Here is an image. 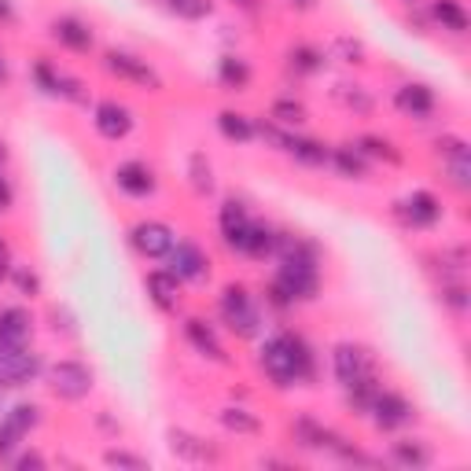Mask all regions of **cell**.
<instances>
[{
  "instance_id": "14",
  "label": "cell",
  "mask_w": 471,
  "mask_h": 471,
  "mask_svg": "<svg viewBox=\"0 0 471 471\" xmlns=\"http://www.w3.org/2000/svg\"><path fill=\"white\" fill-rule=\"evenodd\" d=\"M394 107L401 114L420 118V122H424V118H431V111H435V92L428 85H401L394 92Z\"/></svg>"
},
{
  "instance_id": "28",
  "label": "cell",
  "mask_w": 471,
  "mask_h": 471,
  "mask_svg": "<svg viewBox=\"0 0 471 471\" xmlns=\"http://www.w3.org/2000/svg\"><path fill=\"white\" fill-rule=\"evenodd\" d=\"M169 446H173V453H181L188 460H207L210 457V449L196 435H185V431H169Z\"/></svg>"
},
{
  "instance_id": "6",
  "label": "cell",
  "mask_w": 471,
  "mask_h": 471,
  "mask_svg": "<svg viewBox=\"0 0 471 471\" xmlns=\"http://www.w3.org/2000/svg\"><path fill=\"white\" fill-rule=\"evenodd\" d=\"M103 67L114 74V78H122V82H133V85H144V89H162L159 74L144 63V59L130 55V52H107L103 55Z\"/></svg>"
},
{
  "instance_id": "4",
  "label": "cell",
  "mask_w": 471,
  "mask_h": 471,
  "mask_svg": "<svg viewBox=\"0 0 471 471\" xmlns=\"http://www.w3.org/2000/svg\"><path fill=\"white\" fill-rule=\"evenodd\" d=\"M41 376V358L34 350L19 346V350H8L0 353V387L5 390H15V387H26Z\"/></svg>"
},
{
  "instance_id": "36",
  "label": "cell",
  "mask_w": 471,
  "mask_h": 471,
  "mask_svg": "<svg viewBox=\"0 0 471 471\" xmlns=\"http://www.w3.org/2000/svg\"><path fill=\"white\" fill-rule=\"evenodd\" d=\"M103 460H107L111 467H130V471H148V460H144V457H133V453H126V449H107V453H103Z\"/></svg>"
},
{
  "instance_id": "41",
  "label": "cell",
  "mask_w": 471,
  "mask_h": 471,
  "mask_svg": "<svg viewBox=\"0 0 471 471\" xmlns=\"http://www.w3.org/2000/svg\"><path fill=\"white\" fill-rule=\"evenodd\" d=\"M8 273H12V247L0 240V280H5Z\"/></svg>"
},
{
  "instance_id": "37",
  "label": "cell",
  "mask_w": 471,
  "mask_h": 471,
  "mask_svg": "<svg viewBox=\"0 0 471 471\" xmlns=\"http://www.w3.org/2000/svg\"><path fill=\"white\" fill-rule=\"evenodd\" d=\"M467 169H471V166H467V151L449 159V173H453V185H457V188H467Z\"/></svg>"
},
{
  "instance_id": "32",
  "label": "cell",
  "mask_w": 471,
  "mask_h": 471,
  "mask_svg": "<svg viewBox=\"0 0 471 471\" xmlns=\"http://www.w3.org/2000/svg\"><path fill=\"white\" fill-rule=\"evenodd\" d=\"M321 63H324V55H321L317 48H306V44L291 48V67H294V71L313 74V71H321Z\"/></svg>"
},
{
  "instance_id": "13",
  "label": "cell",
  "mask_w": 471,
  "mask_h": 471,
  "mask_svg": "<svg viewBox=\"0 0 471 471\" xmlns=\"http://www.w3.org/2000/svg\"><path fill=\"white\" fill-rule=\"evenodd\" d=\"M114 181H118V188H122L126 196H133V199H144V196L155 192V173L144 162H122V166L114 169Z\"/></svg>"
},
{
  "instance_id": "46",
  "label": "cell",
  "mask_w": 471,
  "mask_h": 471,
  "mask_svg": "<svg viewBox=\"0 0 471 471\" xmlns=\"http://www.w3.org/2000/svg\"><path fill=\"white\" fill-rule=\"evenodd\" d=\"M5 159H8V148H5V144H0V166H5Z\"/></svg>"
},
{
  "instance_id": "18",
  "label": "cell",
  "mask_w": 471,
  "mask_h": 471,
  "mask_svg": "<svg viewBox=\"0 0 471 471\" xmlns=\"http://www.w3.org/2000/svg\"><path fill=\"white\" fill-rule=\"evenodd\" d=\"M185 335H188V342L203 353V358H210V361H225V350H221V342H217V335L210 332V324H203V321H185Z\"/></svg>"
},
{
  "instance_id": "15",
  "label": "cell",
  "mask_w": 471,
  "mask_h": 471,
  "mask_svg": "<svg viewBox=\"0 0 471 471\" xmlns=\"http://www.w3.org/2000/svg\"><path fill=\"white\" fill-rule=\"evenodd\" d=\"M247 228H251L247 210H244L240 203H236V199H228V203L221 207V236H225V244H228V247H236V251H244Z\"/></svg>"
},
{
  "instance_id": "1",
  "label": "cell",
  "mask_w": 471,
  "mask_h": 471,
  "mask_svg": "<svg viewBox=\"0 0 471 471\" xmlns=\"http://www.w3.org/2000/svg\"><path fill=\"white\" fill-rule=\"evenodd\" d=\"M262 369L265 376L276 383V387H291V383H303L313 376V353L306 346L303 335L294 332H284V335H273L265 346H262Z\"/></svg>"
},
{
  "instance_id": "22",
  "label": "cell",
  "mask_w": 471,
  "mask_h": 471,
  "mask_svg": "<svg viewBox=\"0 0 471 471\" xmlns=\"http://www.w3.org/2000/svg\"><path fill=\"white\" fill-rule=\"evenodd\" d=\"M328 162H335V169H339L342 177H353V181H361V177L369 173L365 155H361L358 148H335V151L328 155Z\"/></svg>"
},
{
  "instance_id": "23",
  "label": "cell",
  "mask_w": 471,
  "mask_h": 471,
  "mask_svg": "<svg viewBox=\"0 0 471 471\" xmlns=\"http://www.w3.org/2000/svg\"><path fill=\"white\" fill-rule=\"evenodd\" d=\"M431 15L442 23V30H453V34H464L467 30V15L457 0H435L431 5Z\"/></svg>"
},
{
  "instance_id": "40",
  "label": "cell",
  "mask_w": 471,
  "mask_h": 471,
  "mask_svg": "<svg viewBox=\"0 0 471 471\" xmlns=\"http://www.w3.org/2000/svg\"><path fill=\"white\" fill-rule=\"evenodd\" d=\"M15 467H19V471H26V467H44V457H41V453H23V457L15 460Z\"/></svg>"
},
{
  "instance_id": "31",
  "label": "cell",
  "mask_w": 471,
  "mask_h": 471,
  "mask_svg": "<svg viewBox=\"0 0 471 471\" xmlns=\"http://www.w3.org/2000/svg\"><path fill=\"white\" fill-rule=\"evenodd\" d=\"M358 151L369 155V159H387V162H401V155L394 151L390 140H380V137H361L358 140Z\"/></svg>"
},
{
  "instance_id": "21",
  "label": "cell",
  "mask_w": 471,
  "mask_h": 471,
  "mask_svg": "<svg viewBox=\"0 0 471 471\" xmlns=\"http://www.w3.org/2000/svg\"><path fill=\"white\" fill-rule=\"evenodd\" d=\"M273 251H276V232L265 228V225H258V221H251L247 240H244V255H251V258H265V255H273Z\"/></svg>"
},
{
  "instance_id": "38",
  "label": "cell",
  "mask_w": 471,
  "mask_h": 471,
  "mask_svg": "<svg viewBox=\"0 0 471 471\" xmlns=\"http://www.w3.org/2000/svg\"><path fill=\"white\" fill-rule=\"evenodd\" d=\"M19 438H23L19 431H12L8 424H0V457H12V449L19 446Z\"/></svg>"
},
{
  "instance_id": "25",
  "label": "cell",
  "mask_w": 471,
  "mask_h": 471,
  "mask_svg": "<svg viewBox=\"0 0 471 471\" xmlns=\"http://www.w3.org/2000/svg\"><path fill=\"white\" fill-rule=\"evenodd\" d=\"M394 460H398L401 467H428V464H431V449H428L424 442L405 438V442H394Z\"/></svg>"
},
{
  "instance_id": "16",
  "label": "cell",
  "mask_w": 471,
  "mask_h": 471,
  "mask_svg": "<svg viewBox=\"0 0 471 471\" xmlns=\"http://www.w3.org/2000/svg\"><path fill=\"white\" fill-rule=\"evenodd\" d=\"M52 37L63 44V48H71V52H89V48H92V30H89L82 19H74V15L55 19V23H52Z\"/></svg>"
},
{
  "instance_id": "42",
  "label": "cell",
  "mask_w": 471,
  "mask_h": 471,
  "mask_svg": "<svg viewBox=\"0 0 471 471\" xmlns=\"http://www.w3.org/2000/svg\"><path fill=\"white\" fill-rule=\"evenodd\" d=\"M12 185H8V177H0V210H8L12 207Z\"/></svg>"
},
{
  "instance_id": "33",
  "label": "cell",
  "mask_w": 471,
  "mask_h": 471,
  "mask_svg": "<svg viewBox=\"0 0 471 471\" xmlns=\"http://www.w3.org/2000/svg\"><path fill=\"white\" fill-rule=\"evenodd\" d=\"M169 12H177L181 19H207L210 12H214V5L210 0H169Z\"/></svg>"
},
{
  "instance_id": "11",
  "label": "cell",
  "mask_w": 471,
  "mask_h": 471,
  "mask_svg": "<svg viewBox=\"0 0 471 471\" xmlns=\"http://www.w3.org/2000/svg\"><path fill=\"white\" fill-rule=\"evenodd\" d=\"M30 313L26 310H0V353H8V350H19L30 342Z\"/></svg>"
},
{
  "instance_id": "49",
  "label": "cell",
  "mask_w": 471,
  "mask_h": 471,
  "mask_svg": "<svg viewBox=\"0 0 471 471\" xmlns=\"http://www.w3.org/2000/svg\"><path fill=\"white\" fill-rule=\"evenodd\" d=\"M405 5H412V0H405Z\"/></svg>"
},
{
  "instance_id": "12",
  "label": "cell",
  "mask_w": 471,
  "mask_h": 471,
  "mask_svg": "<svg viewBox=\"0 0 471 471\" xmlns=\"http://www.w3.org/2000/svg\"><path fill=\"white\" fill-rule=\"evenodd\" d=\"M398 214L412 225V228H431L442 217V207L431 192H412L405 203H398Z\"/></svg>"
},
{
  "instance_id": "45",
  "label": "cell",
  "mask_w": 471,
  "mask_h": 471,
  "mask_svg": "<svg viewBox=\"0 0 471 471\" xmlns=\"http://www.w3.org/2000/svg\"><path fill=\"white\" fill-rule=\"evenodd\" d=\"M236 5H244V8H255V5H258V0H236Z\"/></svg>"
},
{
  "instance_id": "29",
  "label": "cell",
  "mask_w": 471,
  "mask_h": 471,
  "mask_svg": "<svg viewBox=\"0 0 471 471\" xmlns=\"http://www.w3.org/2000/svg\"><path fill=\"white\" fill-rule=\"evenodd\" d=\"M269 114H273V122H280V126H303L306 122V107L299 100H276Z\"/></svg>"
},
{
  "instance_id": "17",
  "label": "cell",
  "mask_w": 471,
  "mask_h": 471,
  "mask_svg": "<svg viewBox=\"0 0 471 471\" xmlns=\"http://www.w3.org/2000/svg\"><path fill=\"white\" fill-rule=\"evenodd\" d=\"M148 294L162 310H173L177 294H181V280H177L169 269H155V273H148Z\"/></svg>"
},
{
  "instance_id": "10",
  "label": "cell",
  "mask_w": 471,
  "mask_h": 471,
  "mask_svg": "<svg viewBox=\"0 0 471 471\" xmlns=\"http://www.w3.org/2000/svg\"><path fill=\"white\" fill-rule=\"evenodd\" d=\"M169 273L177 280H203L210 273V262L196 244H177L169 247Z\"/></svg>"
},
{
  "instance_id": "39",
  "label": "cell",
  "mask_w": 471,
  "mask_h": 471,
  "mask_svg": "<svg viewBox=\"0 0 471 471\" xmlns=\"http://www.w3.org/2000/svg\"><path fill=\"white\" fill-rule=\"evenodd\" d=\"M15 284H19V291H26V294H37V276H34V273H26V269H15Z\"/></svg>"
},
{
  "instance_id": "24",
  "label": "cell",
  "mask_w": 471,
  "mask_h": 471,
  "mask_svg": "<svg viewBox=\"0 0 471 471\" xmlns=\"http://www.w3.org/2000/svg\"><path fill=\"white\" fill-rule=\"evenodd\" d=\"M217 74H221V82H225L228 89H247V82H251V67L244 63L240 55H221Z\"/></svg>"
},
{
  "instance_id": "5",
  "label": "cell",
  "mask_w": 471,
  "mask_h": 471,
  "mask_svg": "<svg viewBox=\"0 0 471 471\" xmlns=\"http://www.w3.org/2000/svg\"><path fill=\"white\" fill-rule=\"evenodd\" d=\"M48 380H52V390L59 398H67V401H78V398H85L92 390V369L82 365V361H59L48 372Z\"/></svg>"
},
{
  "instance_id": "47",
  "label": "cell",
  "mask_w": 471,
  "mask_h": 471,
  "mask_svg": "<svg viewBox=\"0 0 471 471\" xmlns=\"http://www.w3.org/2000/svg\"><path fill=\"white\" fill-rule=\"evenodd\" d=\"M0 78H5V59H0Z\"/></svg>"
},
{
  "instance_id": "48",
  "label": "cell",
  "mask_w": 471,
  "mask_h": 471,
  "mask_svg": "<svg viewBox=\"0 0 471 471\" xmlns=\"http://www.w3.org/2000/svg\"><path fill=\"white\" fill-rule=\"evenodd\" d=\"M299 5H310V0H299Z\"/></svg>"
},
{
  "instance_id": "7",
  "label": "cell",
  "mask_w": 471,
  "mask_h": 471,
  "mask_svg": "<svg viewBox=\"0 0 471 471\" xmlns=\"http://www.w3.org/2000/svg\"><path fill=\"white\" fill-rule=\"evenodd\" d=\"M130 240L144 258H166L173 247V228L162 221H140V225H133Z\"/></svg>"
},
{
  "instance_id": "35",
  "label": "cell",
  "mask_w": 471,
  "mask_h": 471,
  "mask_svg": "<svg viewBox=\"0 0 471 471\" xmlns=\"http://www.w3.org/2000/svg\"><path fill=\"white\" fill-rule=\"evenodd\" d=\"M34 78H37L41 92H48V96H59V78H63V74H59V71L48 63V59H41V63L34 67Z\"/></svg>"
},
{
  "instance_id": "26",
  "label": "cell",
  "mask_w": 471,
  "mask_h": 471,
  "mask_svg": "<svg viewBox=\"0 0 471 471\" xmlns=\"http://www.w3.org/2000/svg\"><path fill=\"white\" fill-rule=\"evenodd\" d=\"M221 424H225V431H236V435H258L262 431L258 417H251L247 409H221Z\"/></svg>"
},
{
  "instance_id": "20",
  "label": "cell",
  "mask_w": 471,
  "mask_h": 471,
  "mask_svg": "<svg viewBox=\"0 0 471 471\" xmlns=\"http://www.w3.org/2000/svg\"><path fill=\"white\" fill-rule=\"evenodd\" d=\"M284 151H291L299 162H306V166H324L328 162V148L324 144H317V140H306V137H287V144H284Z\"/></svg>"
},
{
  "instance_id": "19",
  "label": "cell",
  "mask_w": 471,
  "mask_h": 471,
  "mask_svg": "<svg viewBox=\"0 0 471 471\" xmlns=\"http://www.w3.org/2000/svg\"><path fill=\"white\" fill-rule=\"evenodd\" d=\"M217 130H221L225 140H236V144L255 140V122H251V118H244V114H236V111H221L217 114Z\"/></svg>"
},
{
  "instance_id": "43",
  "label": "cell",
  "mask_w": 471,
  "mask_h": 471,
  "mask_svg": "<svg viewBox=\"0 0 471 471\" xmlns=\"http://www.w3.org/2000/svg\"><path fill=\"white\" fill-rule=\"evenodd\" d=\"M446 303L457 306V310H464V287H446Z\"/></svg>"
},
{
  "instance_id": "34",
  "label": "cell",
  "mask_w": 471,
  "mask_h": 471,
  "mask_svg": "<svg viewBox=\"0 0 471 471\" xmlns=\"http://www.w3.org/2000/svg\"><path fill=\"white\" fill-rule=\"evenodd\" d=\"M299 435H303V446H310V449H324V446H335V438L324 431V428H317L313 420H299Z\"/></svg>"
},
{
  "instance_id": "8",
  "label": "cell",
  "mask_w": 471,
  "mask_h": 471,
  "mask_svg": "<svg viewBox=\"0 0 471 471\" xmlns=\"http://www.w3.org/2000/svg\"><path fill=\"white\" fill-rule=\"evenodd\" d=\"M369 412H372V420H376L380 431H394V428L412 420V405L401 394H394V390H380Z\"/></svg>"
},
{
  "instance_id": "2",
  "label": "cell",
  "mask_w": 471,
  "mask_h": 471,
  "mask_svg": "<svg viewBox=\"0 0 471 471\" xmlns=\"http://www.w3.org/2000/svg\"><path fill=\"white\" fill-rule=\"evenodd\" d=\"M221 317L236 335H255L258 332V310L251 303L247 287H240V284H228L221 291Z\"/></svg>"
},
{
  "instance_id": "44",
  "label": "cell",
  "mask_w": 471,
  "mask_h": 471,
  "mask_svg": "<svg viewBox=\"0 0 471 471\" xmlns=\"http://www.w3.org/2000/svg\"><path fill=\"white\" fill-rule=\"evenodd\" d=\"M15 12H12V0H0V23H12Z\"/></svg>"
},
{
  "instance_id": "27",
  "label": "cell",
  "mask_w": 471,
  "mask_h": 471,
  "mask_svg": "<svg viewBox=\"0 0 471 471\" xmlns=\"http://www.w3.org/2000/svg\"><path fill=\"white\" fill-rule=\"evenodd\" d=\"M5 424L26 438V435H30V431L41 424V409H37V405H15V409L8 412V417H5Z\"/></svg>"
},
{
  "instance_id": "3",
  "label": "cell",
  "mask_w": 471,
  "mask_h": 471,
  "mask_svg": "<svg viewBox=\"0 0 471 471\" xmlns=\"http://www.w3.org/2000/svg\"><path fill=\"white\" fill-rule=\"evenodd\" d=\"M332 361H335V376L342 387L350 383H361V380H372L376 376V361H372V353L358 342H339L335 353H332Z\"/></svg>"
},
{
  "instance_id": "30",
  "label": "cell",
  "mask_w": 471,
  "mask_h": 471,
  "mask_svg": "<svg viewBox=\"0 0 471 471\" xmlns=\"http://www.w3.org/2000/svg\"><path fill=\"white\" fill-rule=\"evenodd\" d=\"M192 188H196L199 196H210V192H214L210 162H207V155H203V151H196V155H192Z\"/></svg>"
},
{
  "instance_id": "9",
  "label": "cell",
  "mask_w": 471,
  "mask_h": 471,
  "mask_svg": "<svg viewBox=\"0 0 471 471\" xmlns=\"http://www.w3.org/2000/svg\"><path fill=\"white\" fill-rule=\"evenodd\" d=\"M96 130H100V137H107V140H122V137H130V130H133V114H130V107H122L118 100L96 103Z\"/></svg>"
}]
</instances>
